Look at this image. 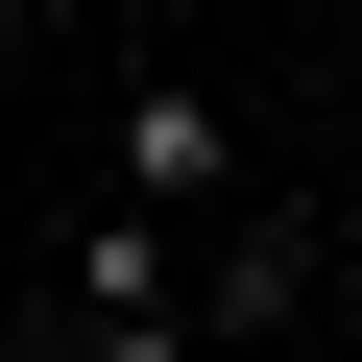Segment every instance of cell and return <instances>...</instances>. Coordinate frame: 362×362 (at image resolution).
<instances>
[{
	"instance_id": "6da1fadb",
	"label": "cell",
	"mask_w": 362,
	"mask_h": 362,
	"mask_svg": "<svg viewBox=\"0 0 362 362\" xmlns=\"http://www.w3.org/2000/svg\"><path fill=\"white\" fill-rule=\"evenodd\" d=\"M73 338H194V266H169V242H145V218H121V242H97V266H73Z\"/></svg>"
},
{
	"instance_id": "7a4b0ae2",
	"label": "cell",
	"mask_w": 362,
	"mask_h": 362,
	"mask_svg": "<svg viewBox=\"0 0 362 362\" xmlns=\"http://www.w3.org/2000/svg\"><path fill=\"white\" fill-rule=\"evenodd\" d=\"M121 194H218V97H121Z\"/></svg>"
},
{
	"instance_id": "3957f363",
	"label": "cell",
	"mask_w": 362,
	"mask_h": 362,
	"mask_svg": "<svg viewBox=\"0 0 362 362\" xmlns=\"http://www.w3.org/2000/svg\"><path fill=\"white\" fill-rule=\"evenodd\" d=\"M194 314H218V338H266V314H314V242H218V266H194Z\"/></svg>"
}]
</instances>
